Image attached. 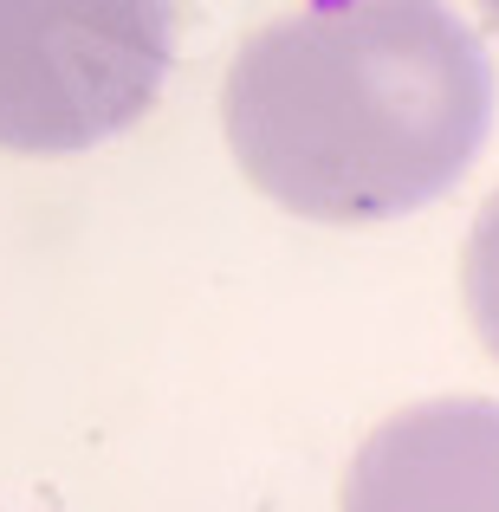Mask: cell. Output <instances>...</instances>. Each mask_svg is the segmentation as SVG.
Masks as SVG:
<instances>
[{"instance_id": "5b68a950", "label": "cell", "mask_w": 499, "mask_h": 512, "mask_svg": "<svg viewBox=\"0 0 499 512\" xmlns=\"http://www.w3.org/2000/svg\"><path fill=\"white\" fill-rule=\"evenodd\" d=\"M474 7L487 13V26H493V33H499V0H474Z\"/></svg>"}, {"instance_id": "6da1fadb", "label": "cell", "mask_w": 499, "mask_h": 512, "mask_svg": "<svg viewBox=\"0 0 499 512\" xmlns=\"http://www.w3.org/2000/svg\"><path fill=\"white\" fill-rule=\"evenodd\" d=\"M227 143L260 195L331 227L441 201L493 130V59L448 0H318L240 46Z\"/></svg>"}, {"instance_id": "277c9868", "label": "cell", "mask_w": 499, "mask_h": 512, "mask_svg": "<svg viewBox=\"0 0 499 512\" xmlns=\"http://www.w3.org/2000/svg\"><path fill=\"white\" fill-rule=\"evenodd\" d=\"M461 286H467V312H474L480 344L499 357V188L493 201L480 208L474 234H467V266H461Z\"/></svg>"}, {"instance_id": "7a4b0ae2", "label": "cell", "mask_w": 499, "mask_h": 512, "mask_svg": "<svg viewBox=\"0 0 499 512\" xmlns=\"http://www.w3.org/2000/svg\"><path fill=\"white\" fill-rule=\"evenodd\" d=\"M169 59V0H0V150L72 156L130 130Z\"/></svg>"}, {"instance_id": "3957f363", "label": "cell", "mask_w": 499, "mask_h": 512, "mask_svg": "<svg viewBox=\"0 0 499 512\" xmlns=\"http://www.w3.org/2000/svg\"><path fill=\"white\" fill-rule=\"evenodd\" d=\"M344 512H499V402L402 409L357 448Z\"/></svg>"}]
</instances>
